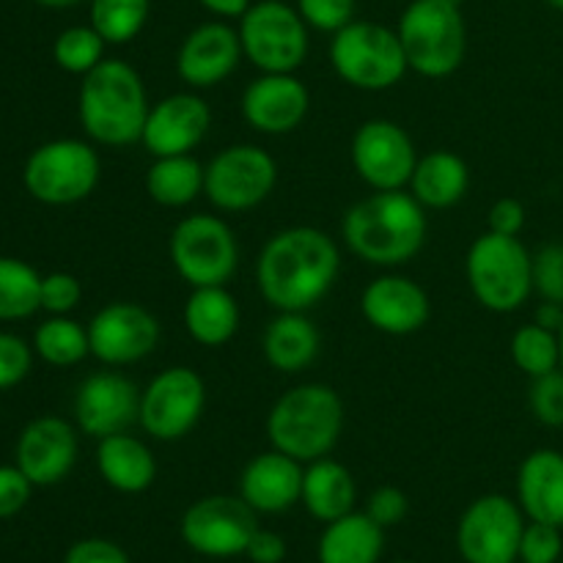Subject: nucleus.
<instances>
[{"label":"nucleus","mask_w":563,"mask_h":563,"mask_svg":"<svg viewBox=\"0 0 563 563\" xmlns=\"http://www.w3.org/2000/svg\"><path fill=\"white\" fill-rule=\"evenodd\" d=\"M559 368L563 372V324L559 330Z\"/></svg>","instance_id":"51"},{"label":"nucleus","mask_w":563,"mask_h":563,"mask_svg":"<svg viewBox=\"0 0 563 563\" xmlns=\"http://www.w3.org/2000/svg\"><path fill=\"white\" fill-rule=\"evenodd\" d=\"M311 93L297 75H262L242 93V119L262 135H289L306 121Z\"/></svg>","instance_id":"21"},{"label":"nucleus","mask_w":563,"mask_h":563,"mask_svg":"<svg viewBox=\"0 0 563 563\" xmlns=\"http://www.w3.org/2000/svg\"><path fill=\"white\" fill-rule=\"evenodd\" d=\"M352 165L374 192L407 190L418 165V148L410 132L388 119H372L352 137Z\"/></svg>","instance_id":"15"},{"label":"nucleus","mask_w":563,"mask_h":563,"mask_svg":"<svg viewBox=\"0 0 563 563\" xmlns=\"http://www.w3.org/2000/svg\"><path fill=\"white\" fill-rule=\"evenodd\" d=\"M97 471L115 493L141 495L157 478V460L141 438L119 432L97 440Z\"/></svg>","instance_id":"25"},{"label":"nucleus","mask_w":563,"mask_h":563,"mask_svg":"<svg viewBox=\"0 0 563 563\" xmlns=\"http://www.w3.org/2000/svg\"><path fill=\"white\" fill-rule=\"evenodd\" d=\"M465 275L478 306L493 313H515L533 295V253L520 236L487 231L467 251Z\"/></svg>","instance_id":"6"},{"label":"nucleus","mask_w":563,"mask_h":563,"mask_svg":"<svg viewBox=\"0 0 563 563\" xmlns=\"http://www.w3.org/2000/svg\"><path fill=\"white\" fill-rule=\"evenodd\" d=\"M102 159L88 141L55 137L33 148L22 168V185L47 207H71L97 190Z\"/></svg>","instance_id":"8"},{"label":"nucleus","mask_w":563,"mask_h":563,"mask_svg":"<svg viewBox=\"0 0 563 563\" xmlns=\"http://www.w3.org/2000/svg\"><path fill=\"white\" fill-rule=\"evenodd\" d=\"M33 484L16 465H0V520L20 515L27 506Z\"/></svg>","instance_id":"44"},{"label":"nucleus","mask_w":563,"mask_h":563,"mask_svg":"<svg viewBox=\"0 0 563 563\" xmlns=\"http://www.w3.org/2000/svg\"><path fill=\"white\" fill-rule=\"evenodd\" d=\"M341 432L344 401L324 383L295 385L278 396L267 416L269 445L302 465L330 456Z\"/></svg>","instance_id":"4"},{"label":"nucleus","mask_w":563,"mask_h":563,"mask_svg":"<svg viewBox=\"0 0 563 563\" xmlns=\"http://www.w3.org/2000/svg\"><path fill=\"white\" fill-rule=\"evenodd\" d=\"M526 515L506 495H482L473 500L456 526V550L465 563H515Z\"/></svg>","instance_id":"14"},{"label":"nucleus","mask_w":563,"mask_h":563,"mask_svg":"<svg viewBox=\"0 0 563 563\" xmlns=\"http://www.w3.org/2000/svg\"><path fill=\"white\" fill-rule=\"evenodd\" d=\"M467 187H471V168L465 159L449 148H438L418 157L407 190L423 209H451L467 196Z\"/></svg>","instance_id":"28"},{"label":"nucleus","mask_w":563,"mask_h":563,"mask_svg":"<svg viewBox=\"0 0 563 563\" xmlns=\"http://www.w3.org/2000/svg\"><path fill=\"white\" fill-rule=\"evenodd\" d=\"M533 291L563 306V242H550L533 253Z\"/></svg>","instance_id":"38"},{"label":"nucleus","mask_w":563,"mask_h":563,"mask_svg":"<svg viewBox=\"0 0 563 563\" xmlns=\"http://www.w3.org/2000/svg\"><path fill=\"white\" fill-rule=\"evenodd\" d=\"M330 64L346 86L357 91H388L410 71L405 47L394 27L383 22L352 20L333 33Z\"/></svg>","instance_id":"7"},{"label":"nucleus","mask_w":563,"mask_h":563,"mask_svg":"<svg viewBox=\"0 0 563 563\" xmlns=\"http://www.w3.org/2000/svg\"><path fill=\"white\" fill-rule=\"evenodd\" d=\"M396 33L407 64L429 80L451 77L467 53V27L462 5L451 0H412L399 16Z\"/></svg>","instance_id":"5"},{"label":"nucleus","mask_w":563,"mask_h":563,"mask_svg":"<svg viewBox=\"0 0 563 563\" xmlns=\"http://www.w3.org/2000/svg\"><path fill=\"white\" fill-rule=\"evenodd\" d=\"M80 429L58 416L33 418L16 440V467L33 487H53L71 473L80 451Z\"/></svg>","instance_id":"20"},{"label":"nucleus","mask_w":563,"mask_h":563,"mask_svg":"<svg viewBox=\"0 0 563 563\" xmlns=\"http://www.w3.org/2000/svg\"><path fill=\"white\" fill-rule=\"evenodd\" d=\"M168 256L190 289L225 286L240 264V242L218 214H187L170 231Z\"/></svg>","instance_id":"10"},{"label":"nucleus","mask_w":563,"mask_h":563,"mask_svg":"<svg viewBox=\"0 0 563 563\" xmlns=\"http://www.w3.org/2000/svg\"><path fill=\"white\" fill-rule=\"evenodd\" d=\"M528 405H531L533 418L542 427L561 429L563 427V372H550L544 377L531 379L528 390Z\"/></svg>","instance_id":"37"},{"label":"nucleus","mask_w":563,"mask_h":563,"mask_svg":"<svg viewBox=\"0 0 563 563\" xmlns=\"http://www.w3.org/2000/svg\"><path fill=\"white\" fill-rule=\"evenodd\" d=\"M515 563H520V561H515Z\"/></svg>","instance_id":"54"},{"label":"nucleus","mask_w":563,"mask_h":563,"mask_svg":"<svg viewBox=\"0 0 563 563\" xmlns=\"http://www.w3.org/2000/svg\"><path fill=\"white\" fill-rule=\"evenodd\" d=\"M91 355L104 366H130L152 355L159 344V319L141 302L115 300L88 322Z\"/></svg>","instance_id":"16"},{"label":"nucleus","mask_w":563,"mask_h":563,"mask_svg":"<svg viewBox=\"0 0 563 563\" xmlns=\"http://www.w3.org/2000/svg\"><path fill=\"white\" fill-rule=\"evenodd\" d=\"M544 3H548V5H553V9L563 11V0H544Z\"/></svg>","instance_id":"52"},{"label":"nucleus","mask_w":563,"mask_h":563,"mask_svg":"<svg viewBox=\"0 0 563 563\" xmlns=\"http://www.w3.org/2000/svg\"><path fill=\"white\" fill-rule=\"evenodd\" d=\"M212 126V110L198 91H176L148 110L141 143L152 157L192 154Z\"/></svg>","instance_id":"19"},{"label":"nucleus","mask_w":563,"mask_h":563,"mask_svg":"<svg viewBox=\"0 0 563 563\" xmlns=\"http://www.w3.org/2000/svg\"><path fill=\"white\" fill-rule=\"evenodd\" d=\"M533 322L542 324V328H548V330H553V333H559L561 324H563V306L561 302L542 300L539 302L537 313H533Z\"/></svg>","instance_id":"49"},{"label":"nucleus","mask_w":563,"mask_h":563,"mask_svg":"<svg viewBox=\"0 0 563 563\" xmlns=\"http://www.w3.org/2000/svg\"><path fill=\"white\" fill-rule=\"evenodd\" d=\"M42 311V275L22 258L0 256V322H20Z\"/></svg>","instance_id":"33"},{"label":"nucleus","mask_w":563,"mask_h":563,"mask_svg":"<svg viewBox=\"0 0 563 563\" xmlns=\"http://www.w3.org/2000/svg\"><path fill=\"white\" fill-rule=\"evenodd\" d=\"M181 542L203 559L245 555L258 531V515L240 495H207L181 515Z\"/></svg>","instance_id":"13"},{"label":"nucleus","mask_w":563,"mask_h":563,"mask_svg":"<svg viewBox=\"0 0 563 563\" xmlns=\"http://www.w3.org/2000/svg\"><path fill=\"white\" fill-rule=\"evenodd\" d=\"M152 0H88V16L108 44H130L146 27Z\"/></svg>","instance_id":"34"},{"label":"nucleus","mask_w":563,"mask_h":563,"mask_svg":"<svg viewBox=\"0 0 563 563\" xmlns=\"http://www.w3.org/2000/svg\"><path fill=\"white\" fill-rule=\"evenodd\" d=\"M563 553L561 528L548 526V522H526V531L520 539V563H559Z\"/></svg>","instance_id":"39"},{"label":"nucleus","mask_w":563,"mask_h":563,"mask_svg":"<svg viewBox=\"0 0 563 563\" xmlns=\"http://www.w3.org/2000/svg\"><path fill=\"white\" fill-rule=\"evenodd\" d=\"M357 487L350 467L341 462L322 456L317 462H308L302 473V495L300 504L306 506L308 515L319 522H333L339 517L355 511Z\"/></svg>","instance_id":"29"},{"label":"nucleus","mask_w":563,"mask_h":563,"mask_svg":"<svg viewBox=\"0 0 563 563\" xmlns=\"http://www.w3.org/2000/svg\"><path fill=\"white\" fill-rule=\"evenodd\" d=\"M295 5L306 25L319 33H339L355 20V0H297Z\"/></svg>","instance_id":"40"},{"label":"nucleus","mask_w":563,"mask_h":563,"mask_svg":"<svg viewBox=\"0 0 563 563\" xmlns=\"http://www.w3.org/2000/svg\"><path fill=\"white\" fill-rule=\"evenodd\" d=\"M242 58L240 31L225 20H209L185 36L176 53V75L190 91H207L229 80Z\"/></svg>","instance_id":"18"},{"label":"nucleus","mask_w":563,"mask_h":563,"mask_svg":"<svg viewBox=\"0 0 563 563\" xmlns=\"http://www.w3.org/2000/svg\"><path fill=\"white\" fill-rule=\"evenodd\" d=\"M396 563H412V561H396Z\"/></svg>","instance_id":"53"},{"label":"nucleus","mask_w":563,"mask_h":563,"mask_svg":"<svg viewBox=\"0 0 563 563\" xmlns=\"http://www.w3.org/2000/svg\"><path fill=\"white\" fill-rule=\"evenodd\" d=\"M82 300V284L71 273L42 275V311L49 317H69Z\"/></svg>","instance_id":"41"},{"label":"nucleus","mask_w":563,"mask_h":563,"mask_svg":"<svg viewBox=\"0 0 563 563\" xmlns=\"http://www.w3.org/2000/svg\"><path fill=\"white\" fill-rule=\"evenodd\" d=\"M385 550V528L366 511H350L328 522L319 537V563H379Z\"/></svg>","instance_id":"30"},{"label":"nucleus","mask_w":563,"mask_h":563,"mask_svg":"<svg viewBox=\"0 0 563 563\" xmlns=\"http://www.w3.org/2000/svg\"><path fill=\"white\" fill-rule=\"evenodd\" d=\"M278 185V163L253 143L225 146L203 165V196L220 212H247Z\"/></svg>","instance_id":"11"},{"label":"nucleus","mask_w":563,"mask_h":563,"mask_svg":"<svg viewBox=\"0 0 563 563\" xmlns=\"http://www.w3.org/2000/svg\"><path fill=\"white\" fill-rule=\"evenodd\" d=\"M146 192L165 209L190 207L203 192V165L192 154L154 157L146 170Z\"/></svg>","instance_id":"31"},{"label":"nucleus","mask_w":563,"mask_h":563,"mask_svg":"<svg viewBox=\"0 0 563 563\" xmlns=\"http://www.w3.org/2000/svg\"><path fill=\"white\" fill-rule=\"evenodd\" d=\"M42 9H71V5H80L82 0H33Z\"/></svg>","instance_id":"50"},{"label":"nucleus","mask_w":563,"mask_h":563,"mask_svg":"<svg viewBox=\"0 0 563 563\" xmlns=\"http://www.w3.org/2000/svg\"><path fill=\"white\" fill-rule=\"evenodd\" d=\"M242 55L267 75H297L311 49L308 25L297 5L284 0H258L240 16Z\"/></svg>","instance_id":"9"},{"label":"nucleus","mask_w":563,"mask_h":563,"mask_svg":"<svg viewBox=\"0 0 563 563\" xmlns=\"http://www.w3.org/2000/svg\"><path fill=\"white\" fill-rule=\"evenodd\" d=\"M511 361L531 379L559 372V333L531 322L511 335Z\"/></svg>","instance_id":"36"},{"label":"nucleus","mask_w":563,"mask_h":563,"mask_svg":"<svg viewBox=\"0 0 563 563\" xmlns=\"http://www.w3.org/2000/svg\"><path fill=\"white\" fill-rule=\"evenodd\" d=\"M198 3L218 20H240L251 9L253 0H198Z\"/></svg>","instance_id":"48"},{"label":"nucleus","mask_w":563,"mask_h":563,"mask_svg":"<svg viewBox=\"0 0 563 563\" xmlns=\"http://www.w3.org/2000/svg\"><path fill=\"white\" fill-rule=\"evenodd\" d=\"M322 335L306 311H278L262 335L264 361L280 374H300L317 361Z\"/></svg>","instance_id":"26"},{"label":"nucleus","mask_w":563,"mask_h":563,"mask_svg":"<svg viewBox=\"0 0 563 563\" xmlns=\"http://www.w3.org/2000/svg\"><path fill=\"white\" fill-rule=\"evenodd\" d=\"M341 253L333 236L313 225H291L264 242L256 286L275 311H311L335 286Z\"/></svg>","instance_id":"1"},{"label":"nucleus","mask_w":563,"mask_h":563,"mask_svg":"<svg viewBox=\"0 0 563 563\" xmlns=\"http://www.w3.org/2000/svg\"><path fill=\"white\" fill-rule=\"evenodd\" d=\"M526 207L517 198H500V201L493 203L489 209L487 225L493 234H504V236H520L522 229H526Z\"/></svg>","instance_id":"46"},{"label":"nucleus","mask_w":563,"mask_h":563,"mask_svg":"<svg viewBox=\"0 0 563 563\" xmlns=\"http://www.w3.org/2000/svg\"><path fill=\"white\" fill-rule=\"evenodd\" d=\"M306 465L280 451L256 454L240 473V498L256 515H284L300 504Z\"/></svg>","instance_id":"23"},{"label":"nucleus","mask_w":563,"mask_h":563,"mask_svg":"<svg viewBox=\"0 0 563 563\" xmlns=\"http://www.w3.org/2000/svg\"><path fill=\"white\" fill-rule=\"evenodd\" d=\"M148 110L152 102L143 77L126 60L104 58L82 77L77 115L82 132L99 146L124 148L130 143H141Z\"/></svg>","instance_id":"3"},{"label":"nucleus","mask_w":563,"mask_h":563,"mask_svg":"<svg viewBox=\"0 0 563 563\" xmlns=\"http://www.w3.org/2000/svg\"><path fill=\"white\" fill-rule=\"evenodd\" d=\"M33 368V346L14 333H0V390L16 388Z\"/></svg>","instance_id":"42"},{"label":"nucleus","mask_w":563,"mask_h":563,"mask_svg":"<svg viewBox=\"0 0 563 563\" xmlns=\"http://www.w3.org/2000/svg\"><path fill=\"white\" fill-rule=\"evenodd\" d=\"M33 352L47 366L69 368L91 355L88 344V328L75 322L71 317H49L33 333Z\"/></svg>","instance_id":"32"},{"label":"nucleus","mask_w":563,"mask_h":563,"mask_svg":"<svg viewBox=\"0 0 563 563\" xmlns=\"http://www.w3.org/2000/svg\"><path fill=\"white\" fill-rule=\"evenodd\" d=\"M361 313L385 335H412L432 317V302L423 286L405 275H379L363 289Z\"/></svg>","instance_id":"22"},{"label":"nucleus","mask_w":563,"mask_h":563,"mask_svg":"<svg viewBox=\"0 0 563 563\" xmlns=\"http://www.w3.org/2000/svg\"><path fill=\"white\" fill-rule=\"evenodd\" d=\"M75 423L93 440L130 432L141 410V388L119 372H97L77 385Z\"/></svg>","instance_id":"17"},{"label":"nucleus","mask_w":563,"mask_h":563,"mask_svg":"<svg viewBox=\"0 0 563 563\" xmlns=\"http://www.w3.org/2000/svg\"><path fill=\"white\" fill-rule=\"evenodd\" d=\"M104 49H108V42L99 36L91 22L88 25H71L55 36L53 60L58 64V69L86 77L88 71L102 64Z\"/></svg>","instance_id":"35"},{"label":"nucleus","mask_w":563,"mask_h":563,"mask_svg":"<svg viewBox=\"0 0 563 563\" xmlns=\"http://www.w3.org/2000/svg\"><path fill=\"white\" fill-rule=\"evenodd\" d=\"M207 407V385L187 366L163 368L141 390L137 427L159 443H176L198 427Z\"/></svg>","instance_id":"12"},{"label":"nucleus","mask_w":563,"mask_h":563,"mask_svg":"<svg viewBox=\"0 0 563 563\" xmlns=\"http://www.w3.org/2000/svg\"><path fill=\"white\" fill-rule=\"evenodd\" d=\"M64 563H130V555L110 539H80L66 550Z\"/></svg>","instance_id":"45"},{"label":"nucleus","mask_w":563,"mask_h":563,"mask_svg":"<svg viewBox=\"0 0 563 563\" xmlns=\"http://www.w3.org/2000/svg\"><path fill=\"white\" fill-rule=\"evenodd\" d=\"M517 504L533 522L563 528V454L537 449L517 471Z\"/></svg>","instance_id":"24"},{"label":"nucleus","mask_w":563,"mask_h":563,"mask_svg":"<svg viewBox=\"0 0 563 563\" xmlns=\"http://www.w3.org/2000/svg\"><path fill=\"white\" fill-rule=\"evenodd\" d=\"M181 324L196 344L218 350L240 330V302L225 286H198L187 295Z\"/></svg>","instance_id":"27"},{"label":"nucleus","mask_w":563,"mask_h":563,"mask_svg":"<svg viewBox=\"0 0 563 563\" xmlns=\"http://www.w3.org/2000/svg\"><path fill=\"white\" fill-rule=\"evenodd\" d=\"M407 511H410V500H407V495L401 493L399 487H390V484L374 489L366 500V515L372 517L379 528L399 526L407 517Z\"/></svg>","instance_id":"43"},{"label":"nucleus","mask_w":563,"mask_h":563,"mask_svg":"<svg viewBox=\"0 0 563 563\" xmlns=\"http://www.w3.org/2000/svg\"><path fill=\"white\" fill-rule=\"evenodd\" d=\"M427 209L410 190L372 192L350 207L341 220V236L352 256L372 267H401L427 242Z\"/></svg>","instance_id":"2"},{"label":"nucleus","mask_w":563,"mask_h":563,"mask_svg":"<svg viewBox=\"0 0 563 563\" xmlns=\"http://www.w3.org/2000/svg\"><path fill=\"white\" fill-rule=\"evenodd\" d=\"M245 559L251 563H280L286 559L284 537L275 531H264V528H258V531L253 533L251 542H247Z\"/></svg>","instance_id":"47"}]
</instances>
